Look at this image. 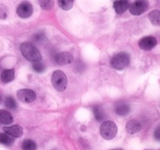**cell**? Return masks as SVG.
Wrapping results in <instances>:
<instances>
[{
    "instance_id": "cell-9",
    "label": "cell",
    "mask_w": 160,
    "mask_h": 150,
    "mask_svg": "<svg viewBox=\"0 0 160 150\" xmlns=\"http://www.w3.org/2000/svg\"><path fill=\"white\" fill-rule=\"evenodd\" d=\"M72 61H73V55L68 52H62L58 53L55 56V62L58 65H67V64H70Z\"/></svg>"
},
{
    "instance_id": "cell-28",
    "label": "cell",
    "mask_w": 160,
    "mask_h": 150,
    "mask_svg": "<svg viewBox=\"0 0 160 150\" xmlns=\"http://www.w3.org/2000/svg\"><path fill=\"white\" fill-rule=\"evenodd\" d=\"M0 101H1V98H0Z\"/></svg>"
},
{
    "instance_id": "cell-23",
    "label": "cell",
    "mask_w": 160,
    "mask_h": 150,
    "mask_svg": "<svg viewBox=\"0 0 160 150\" xmlns=\"http://www.w3.org/2000/svg\"><path fill=\"white\" fill-rule=\"evenodd\" d=\"M5 105L7 108L9 109H15L17 107V104H16V102L14 100L13 98L9 96L6 97V99H5Z\"/></svg>"
},
{
    "instance_id": "cell-2",
    "label": "cell",
    "mask_w": 160,
    "mask_h": 150,
    "mask_svg": "<svg viewBox=\"0 0 160 150\" xmlns=\"http://www.w3.org/2000/svg\"><path fill=\"white\" fill-rule=\"evenodd\" d=\"M117 131H118V128L116 123L109 120L104 122L100 127V134L102 137L104 138L106 140H110L113 138L117 135Z\"/></svg>"
},
{
    "instance_id": "cell-25",
    "label": "cell",
    "mask_w": 160,
    "mask_h": 150,
    "mask_svg": "<svg viewBox=\"0 0 160 150\" xmlns=\"http://www.w3.org/2000/svg\"><path fill=\"white\" fill-rule=\"evenodd\" d=\"M6 9V8H0V16H1V14H2V17L1 18H2V19H5L6 17V11H4V9Z\"/></svg>"
},
{
    "instance_id": "cell-24",
    "label": "cell",
    "mask_w": 160,
    "mask_h": 150,
    "mask_svg": "<svg viewBox=\"0 0 160 150\" xmlns=\"http://www.w3.org/2000/svg\"><path fill=\"white\" fill-rule=\"evenodd\" d=\"M34 41L36 42H42L45 39V35L43 33H37L34 36Z\"/></svg>"
},
{
    "instance_id": "cell-26",
    "label": "cell",
    "mask_w": 160,
    "mask_h": 150,
    "mask_svg": "<svg viewBox=\"0 0 160 150\" xmlns=\"http://www.w3.org/2000/svg\"><path fill=\"white\" fill-rule=\"evenodd\" d=\"M155 135H156V138L159 140V128H157V130L156 131V134H155Z\"/></svg>"
},
{
    "instance_id": "cell-15",
    "label": "cell",
    "mask_w": 160,
    "mask_h": 150,
    "mask_svg": "<svg viewBox=\"0 0 160 150\" xmlns=\"http://www.w3.org/2000/svg\"><path fill=\"white\" fill-rule=\"evenodd\" d=\"M14 74L15 72L14 70L10 69V70H5L2 73L1 75V80L3 83H8L12 81L14 79Z\"/></svg>"
},
{
    "instance_id": "cell-18",
    "label": "cell",
    "mask_w": 160,
    "mask_h": 150,
    "mask_svg": "<svg viewBox=\"0 0 160 150\" xmlns=\"http://www.w3.org/2000/svg\"><path fill=\"white\" fill-rule=\"evenodd\" d=\"M13 142L14 139L12 138H11V136L8 135L6 134H3V133H0V144L9 146Z\"/></svg>"
},
{
    "instance_id": "cell-14",
    "label": "cell",
    "mask_w": 160,
    "mask_h": 150,
    "mask_svg": "<svg viewBox=\"0 0 160 150\" xmlns=\"http://www.w3.org/2000/svg\"><path fill=\"white\" fill-rule=\"evenodd\" d=\"M12 121H13V119H12L10 112L3 110V109L0 110V123H2V124H10Z\"/></svg>"
},
{
    "instance_id": "cell-4",
    "label": "cell",
    "mask_w": 160,
    "mask_h": 150,
    "mask_svg": "<svg viewBox=\"0 0 160 150\" xmlns=\"http://www.w3.org/2000/svg\"><path fill=\"white\" fill-rule=\"evenodd\" d=\"M52 83L56 90L62 92L67 88V78L65 73L61 70H56L52 77Z\"/></svg>"
},
{
    "instance_id": "cell-5",
    "label": "cell",
    "mask_w": 160,
    "mask_h": 150,
    "mask_svg": "<svg viewBox=\"0 0 160 150\" xmlns=\"http://www.w3.org/2000/svg\"><path fill=\"white\" fill-rule=\"evenodd\" d=\"M17 98L25 103H31L36 99V94L31 89H20L17 92Z\"/></svg>"
},
{
    "instance_id": "cell-6",
    "label": "cell",
    "mask_w": 160,
    "mask_h": 150,
    "mask_svg": "<svg viewBox=\"0 0 160 150\" xmlns=\"http://www.w3.org/2000/svg\"><path fill=\"white\" fill-rule=\"evenodd\" d=\"M148 2L140 0L133 2L130 6V11L133 15H141L148 9Z\"/></svg>"
},
{
    "instance_id": "cell-7",
    "label": "cell",
    "mask_w": 160,
    "mask_h": 150,
    "mask_svg": "<svg viewBox=\"0 0 160 150\" xmlns=\"http://www.w3.org/2000/svg\"><path fill=\"white\" fill-rule=\"evenodd\" d=\"M17 12L21 18H28L33 12V6L29 2H23L18 6Z\"/></svg>"
},
{
    "instance_id": "cell-21",
    "label": "cell",
    "mask_w": 160,
    "mask_h": 150,
    "mask_svg": "<svg viewBox=\"0 0 160 150\" xmlns=\"http://www.w3.org/2000/svg\"><path fill=\"white\" fill-rule=\"evenodd\" d=\"M38 2L41 8L45 10H50L54 6V2L50 1V0H42V1H39Z\"/></svg>"
},
{
    "instance_id": "cell-3",
    "label": "cell",
    "mask_w": 160,
    "mask_h": 150,
    "mask_svg": "<svg viewBox=\"0 0 160 150\" xmlns=\"http://www.w3.org/2000/svg\"><path fill=\"white\" fill-rule=\"evenodd\" d=\"M111 66L116 70H121L126 68L130 63V56L126 52H120L111 59Z\"/></svg>"
},
{
    "instance_id": "cell-17",
    "label": "cell",
    "mask_w": 160,
    "mask_h": 150,
    "mask_svg": "<svg viewBox=\"0 0 160 150\" xmlns=\"http://www.w3.org/2000/svg\"><path fill=\"white\" fill-rule=\"evenodd\" d=\"M149 20L154 25H159L160 23V11L153 10L148 15Z\"/></svg>"
},
{
    "instance_id": "cell-12",
    "label": "cell",
    "mask_w": 160,
    "mask_h": 150,
    "mask_svg": "<svg viewBox=\"0 0 160 150\" xmlns=\"http://www.w3.org/2000/svg\"><path fill=\"white\" fill-rule=\"evenodd\" d=\"M130 110V106L127 104L126 102H120L117 103L115 106V112L116 113L118 114L120 116H125L127 114L129 113Z\"/></svg>"
},
{
    "instance_id": "cell-20",
    "label": "cell",
    "mask_w": 160,
    "mask_h": 150,
    "mask_svg": "<svg viewBox=\"0 0 160 150\" xmlns=\"http://www.w3.org/2000/svg\"><path fill=\"white\" fill-rule=\"evenodd\" d=\"M58 3H59V7L64 10H69L73 7V2L71 0H60Z\"/></svg>"
},
{
    "instance_id": "cell-1",
    "label": "cell",
    "mask_w": 160,
    "mask_h": 150,
    "mask_svg": "<svg viewBox=\"0 0 160 150\" xmlns=\"http://www.w3.org/2000/svg\"><path fill=\"white\" fill-rule=\"evenodd\" d=\"M20 51L22 55L28 60L31 62H38L42 59V54L38 51L35 45L30 42H24L20 45Z\"/></svg>"
},
{
    "instance_id": "cell-16",
    "label": "cell",
    "mask_w": 160,
    "mask_h": 150,
    "mask_svg": "<svg viewBox=\"0 0 160 150\" xmlns=\"http://www.w3.org/2000/svg\"><path fill=\"white\" fill-rule=\"evenodd\" d=\"M93 112L94 114H95V118H96L98 121H102L105 119V117H106L104 111H103L102 108L101 106H95L93 108Z\"/></svg>"
},
{
    "instance_id": "cell-10",
    "label": "cell",
    "mask_w": 160,
    "mask_h": 150,
    "mask_svg": "<svg viewBox=\"0 0 160 150\" xmlns=\"http://www.w3.org/2000/svg\"><path fill=\"white\" fill-rule=\"evenodd\" d=\"M3 131L6 133V134L12 136L14 138H20L23 135V128L20 125H12L10 127H5L3 128Z\"/></svg>"
},
{
    "instance_id": "cell-8",
    "label": "cell",
    "mask_w": 160,
    "mask_h": 150,
    "mask_svg": "<svg viewBox=\"0 0 160 150\" xmlns=\"http://www.w3.org/2000/svg\"><path fill=\"white\" fill-rule=\"evenodd\" d=\"M157 45V40L153 36H147V37L143 38L139 41V46L141 48L148 51L154 48Z\"/></svg>"
},
{
    "instance_id": "cell-19",
    "label": "cell",
    "mask_w": 160,
    "mask_h": 150,
    "mask_svg": "<svg viewBox=\"0 0 160 150\" xmlns=\"http://www.w3.org/2000/svg\"><path fill=\"white\" fill-rule=\"evenodd\" d=\"M22 149L23 150H36L37 149V145L35 142L32 140H25L22 143Z\"/></svg>"
},
{
    "instance_id": "cell-22",
    "label": "cell",
    "mask_w": 160,
    "mask_h": 150,
    "mask_svg": "<svg viewBox=\"0 0 160 150\" xmlns=\"http://www.w3.org/2000/svg\"><path fill=\"white\" fill-rule=\"evenodd\" d=\"M33 69L35 70L38 73H42L45 70V66L43 62H40V61H38V62H33Z\"/></svg>"
},
{
    "instance_id": "cell-11",
    "label": "cell",
    "mask_w": 160,
    "mask_h": 150,
    "mask_svg": "<svg viewBox=\"0 0 160 150\" xmlns=\"http://www.w3.org/2000/svg\"><path fill=\"white\" fill-rule=\"evenodd\" d=\"M142 129V124L137 120H132L128 122L126 125V130L129 134H136Z\"/></svg>"
},
{
    "instance_id": "cell-13",
    "label": "cell",
    "mask_w": 160,
    "mask_h": 150,
    "mask_svg": "<svg viewBox=\"0 0 160 150\" xmlns=\"http://www.w3.org/2000/svg\"><path fill=\"white\" fill-rule=\"evenodd\" d=\"M130 3L128 1H117L113 2V7L117 14H122L129 8Z\"/></svg>"
},
{
    "instance_id": "cell-27",
    "label": "cell",
    "mask_w": 160,
    "mask_h": 150,
    "mask_svg": "<svg viewBox=\"0 0 160 150\" xmlns=\"http://www.w3.org/2000/svg\"><path fill=\"white\" fill-rule=\"evenodd\" d=\"M112 150H123V149H121V148H117V149H112Z\"/></svg>"
}]
</instances>
